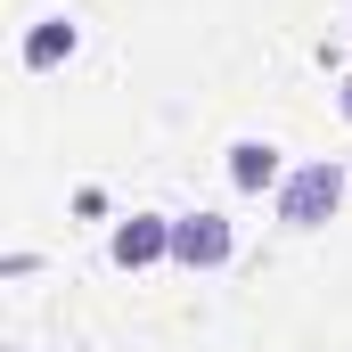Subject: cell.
<instances>
[{
    "label": "cell",
    "instance_id": "cell-6",
    "mask_svg": "<svg viewBox=\"0 0 352 352\" xmlns=\"http://www.w3.org/2000/svg\"><path fill=\"white\" fill-rule=\"evenodd\" d=\"M344 123H352V74H344Z\"/></svg>",
    "mask_w": 352,
    "mask_h": 352
},
{
    "label": "cell",
    "instance_id": "cell-1",
    "mask_svg": "<svg viewBox=\"0 0 352 352\" xmlns=\"http://www.w3.org/2000/svg\"><path fill=\"white\" fill-rule=\"evenodd\" d=\"M344 164L336 156H311V164H295V173L278 180V221L287 230H320V221H336V205H344Z\"/></svg>",
    "mask_w": 352,
    "mask_h": 352
},
{
    "label": "cell",
    "instance_id": "cell-4",
    "mask_svg": "<svg viewBox=\"0 0 352 352\" xmlns=\"http://www.w3.org/2000/svg\"><path fill=\"white\" fill-rule=\"evenodd\" d=\"M278 180H287V164H278L270 140H238V148H230V188L263 197V188H278Z\"/></svg>",
    "mask_w": 352,
    "mask_h": 352
},
{
    "label": "cell",
    "instance_id": "cell-3",
    "mask_svg": "<svg viewBox=\"0 0 352 352\" xmlns=\"http://www.w3.org/2000/svg\"><path fill=\"white\" fill-rule=\"evenodd\" d=\"M123 270H148V263H173V213H131L115 221V246H107Z\"/></svg>",
    "mask_w": 352,
    "mask_h": 352
},
{
    "label": "cell",
    "instance_id": "cell-5",
    "mask_svg": "<svg viewBox=\"0 0 352 352\" xmlns=\"http://www.w3.org/2000/svg\"><path fill=\"white\" fill-rule=\"evenodd\" d=\"M66 58H74V25H66V16H41V25L25 33V66L50 74V66H66Z\"/></svg>",
    "mask_w": 352,
    "mask_h": 352
},
{
    "label": "cell",
    "instance_id": "cell-2",
    "mask_svg": "<svg viewBox=\"0 0 352 352\" xmlns=\"http://www.w3.org/2000/svg\"><path fill=\"white\" fill-rule=\"evenodd\" d=\"M230 254H238V238H230L221 213H173V263L180 270H221Z\"/></svg>",
    "mask_w": 352,
    "mask_h": 352
}]
</instances>
